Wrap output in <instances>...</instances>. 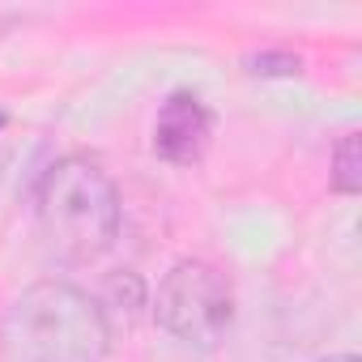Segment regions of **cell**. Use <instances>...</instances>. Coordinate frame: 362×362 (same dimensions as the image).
I'll list each match as a JSON object with an SVG mask.
<instances>
[{"instance_id": "cell-5", "label": "cell", "mask_w": 362, "mask_h": 362, "mask_svg": "<svg viewBox=\"0 0 362 362\" xmlns=\"http://www.w3.org/2000/svg\"><path fill=\"white\" fill-rule=\"evenodd\" d=\"M328 184L341 197H358L362 192V132H345L332 145V170H328Z\"/></svg>"}, {"instance_id": "cell-1", "label": "cell", "mask_w": 362, "mask_h": 362, "mask_svg": "<svg viewBox=\"0 0 362 362\" xmlns=\"http://www.w3.org/2000/svg\"><path fill=\"white\" fill-rule=\"evenodd\" d=\"M0 345L9 362H107L111 320L90 290L64 277H43L9 303Z\"/></svg>"}, {"instance_id": "cell-3", "label": "cell", "mask_w": 362, "mask_h": 362, "mask_svg": "<svg viewBox=\"0 0 362 362\" xmlns=\"http://www.w3.org/2000/svg\"><path fill=\"white\" fill-rule=\"evenodd\" d=\"M153 320L188 349H218L235 324V286L214 260L184 256L158 281Z\"/></svg>"}, {"instance_id": "cell-2", "label": "cell", "mask_w": 362, "mask_h": 362, "mask_svg": "<svg viewBox=\"0 0 362 362\" xmlns=\"http://www.w3.org/2000/svg\"><path fill=\"white\" fill-rule=\"evenodd\" d=\"M35 214L56 256L73 264H90L103 252H111V243L119 239L124 205H119L115 179L103 170V162L86 153H69L47 166L39 197H35Z\"/></svg>"}, {"instance_id": "cell-4", "label": "cell", "mask_w": 362, "mask_h": 362, "mask_svg": "<svg viewBox=\"0 0 362 362\" xmlns=\"http://www.w3.org/2000/svg\"><path fill=\"white\" fill-rule=\"evenodd\" d=\"M214 136V115L197 94H170L153 119V149L175 166H192L205 158Z\"/></svg>"}, {"instance_id": "cell-6", "label": "cell", "mask_w": 362, "mask_h": 362, "mask_svg": "<svg viewBox=\"0 0 362 362\" xmlns=\"http://www.w3.org/2000/svg\"><path fill=\"white\" fill-rule=\"evenodd\" d=\"M320 362H358L354 354H328V358H320Z\"/></svg>"}]
</instances>
